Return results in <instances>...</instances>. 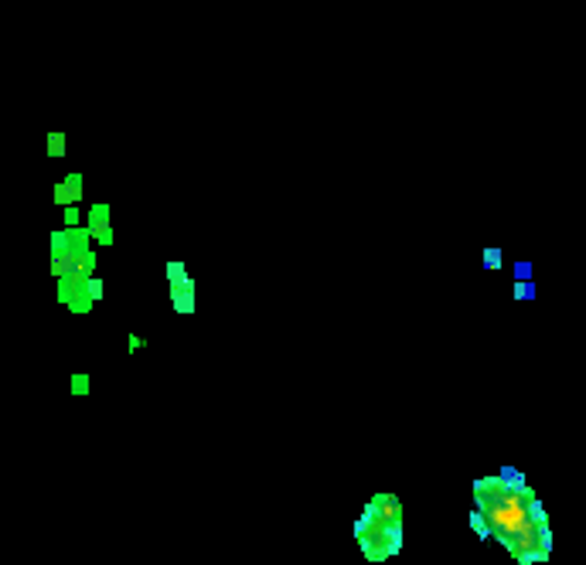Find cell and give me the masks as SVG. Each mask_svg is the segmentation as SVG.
Wrapping results in <instances>:
<instances>
[{
	"mask_svg": "<svg viewBox=\"0 0 586 565\" xmlns=\"http://www.w3.org/2000/svg\"><path fill=\"white\" fill-rule=\"evenodd\" d=\"M478 501L487 511V521L494 528V535L501 538L505 548L515 552V559H542L549 548L545 535V521L542 511L532 504L529 490H522L518 480H484L478 484Z\"/></svg>",
	"mask_w": 586,
	"mask_h": 565,
	"instance_id": "1",
	"label": "cell"
}]
</instances>
